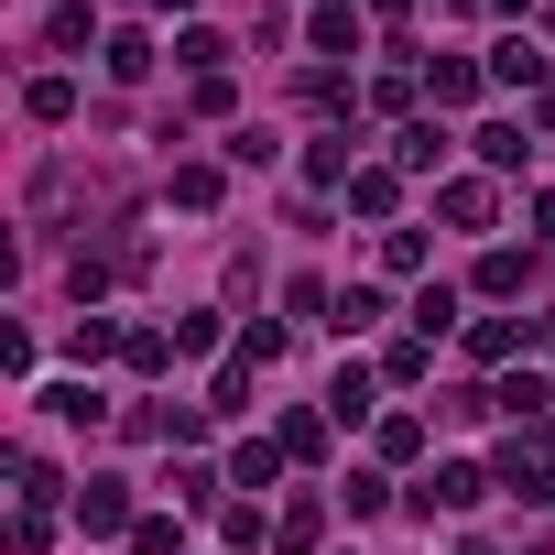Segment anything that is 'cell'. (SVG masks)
Here are the masks:
<instances>
[{
    "mask_svg": "<svg viewBox=\"0 0 555 555\" xmlns=\"http://www.w3.org/2000/svg\"><path fill=\"white\" fill-rule=\"evenodd\" d=\"M522 153H533V142H522V131H512V120H490V131H479V164H501V175H512V164H522Z\"/></svg>",
    "mask_w": 555,
    "mask_h": 555,
    "instance_id": "6da1fadb",
    "label": "cell"
},
{
    "mask_svg": "<svg viewBox=\"0 0 555 555\" xmlns=\"http://www.w3.org/2000/svg\"><path fill=\"white\" fill-rule=\"evenodd\" d=\"M414 327H425V338H436V327H457V295H447V284H425V295H414Z\"/></svg>",
    "mask_w": 555,
    "mask_h": 555,
    "instance_id": "7a4b0ae2",
    "label": "cell"
}]
</instances>
